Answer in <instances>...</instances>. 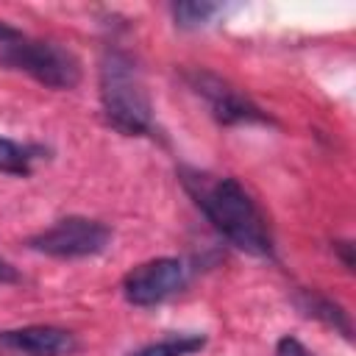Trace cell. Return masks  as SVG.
<instances>
[{
	"mask_svg": "<svg viewBox=\"0 0 356 356\" xmlns=\"http://www.w3.org/2000/svg\"><path fill=\"white\" fill-rule=\"evenodd\" d=\"M184 186L195 197L197 209L206 214V220L239 250L250 256L270 259L273 256V234L267 225V217L256 206V200L245 192V186L231 178H214L206 172H189L184 170Z\"/></svg>",
	"mask_w": 356,
	"mask_h": 356,
	"instance_id": "1",
	"label": "cell"
},
{
	"mask_svg": "<svg viewBox=\"0 0 356 356\" xmlns=\"http://www.w3.org/2000/svg\"><path fill=\"white\" fill-rule=\"evenodd\" d=\"M100 103L108 125L120 134L139 136L153 128V108L139 67L120 47H106L100 58Z\"/></svg>",
	"mask_w": 356,
	"mask_h": 356,
	"instance_id": "2",
	"label": "cell"
},
{
	"mask_svg": "<svg viewBox=\"0 0 356 356\" xmlns=\"http://www.w3.org/2000/svg\"><path fill=\"white\" fill-rule=\"evenodd\" d=\"M0 64L31 75L33 81H39L50 89H75L81 81L78 58L67 47H61L56 42H44V39L19 36V39L3 44Z\"/></svg>",
	"mask_w": 356,
	"mask_h": 356,
	"instance_id": "3",
	"label": "cell"
},
{
	"mask_svg": "<svg viewBox=\"0 0 356 356\" xmlns=\"http://www.w3.org/2000/svg\"><path fill=\"white\" fill-rule=\"evenodd\" d=\"M111 242V228L100 220L89 217H64L56 225L44 228L42 234L31 236L28 245L44 256L56 259H83V256H97L108 248Z\"/></svg>",
	"mask_w": 356,
	"mask_h": 356,
	"instance_id": "4",
	"label": "cell"
},
{
	"mask_svg": "<svg viewBox=\"0 0 356 356\" xmlns=\"http://www.w3.org/2000/svg\"><path fill=\"white\" fill-rule=\"evenodd\" d=\"M186 83L192 86V92L197 97L206 100L211 117L222 125H242V122H270V117L250 103L248 95H242L234 83H228L225 78L209 72V70H189L186 72Z\"/></svg>",
	"mask_w": 356,
	"mask_h": 356,
	"instance_id": "5",
	"label": "cell"
},
{
	"mask_svg": "<svg viewBox=\"0 0 356 356\" xmlns=\"http://www.w3.org/2000/svg\"><path fill=\"white\" fill-rule=\"evenodd\" d=\"M186 284V267L181 259L161 256L134 267L122 278V295L134 306H156L172 298Z\"/></svg>",
	"mask_w": 356,
	"mask_h": 356,
	"instance_id": "6",
	"label": "cell"
},
{
	"mask_svg": "<svg viewBox=\"0 0 356 356\" xmlns=\"http://www.w3.org/2000/svg\"><path fill=\"white\" fill-rule=\"evenodd\" d=\"M0 348L22 356H67L75 350V337L56 325H25L0 331Z\"/></svg>",
	"mask_w": 356,
	"mask_h": 356,
	"instance_id": "7",
	"label": "cell"
},
{
	"mask_svg": "<svg viewBox=\"0 0 356 356\" xmlns=\"http://www.w3.org/2000/svg\"><path fill=\"white\" fill-rule=\"evenodd\" d=\"M206 345V337L203 334H170L159 342H150L128 356H189L195 350H200Z\"/></svg>",
	"mask_w": 356,
	"mask_h": 356,
	"instance_id": "8",
	"label": "cell"
},
{
	"mask_svg": "<svg viewBox=\"0 0 356 356\" xmlns=\"http://www.w3.org/2000/svg\"><path fill=\"white\" fill-rule=\"evenodd\" d=\"M36 153H39V147H28V145H19L8 136H0V172L28 178Z\"/></svg>",
	"mask_w": 356,
	"mask_h": 356,
	"instance_id": "9",
	"label": "cell"
},
{
	"mask_svg": "<svg viewBox=\"0 0 356 356\" xmlns=\"http://www.w3.org/2000/svg\"><path fill=\"white\" fill-rule=\"evenodd\" d=\"M298 303H300V309H303L309 317H317V320H323V323L339 328L345 337H350V320H348V314H345L337 303H331V300H325V298H320V295H314V292H300V295H298Z\"/></svg>",
	"mask_w": 356,
	"mask_h": 356,
	"instance_id": "10",
	"label": "cell"
},
{
	"mask_svg": "<svg viewBox=\"0 0 356 356\" xmlns=\"http://www.w3.org/2000/svg\"><path fill=\"white\" fill-rule=\"evenodd\" d=\"M220 11L217 3H206V0H184V3H175L172 6V19L178 28H203L214 14Z\"/></svg>",
	"mask_w": 356,
	"mask_h": 356,
	"instance_id": "11",
	"label": "cell"
},
{
	"mask_svg": "<svg viewBox=\"0 0 356 356\" xmlns=\"http://www.w3.org/2000/svg\"><path fill=\"white\" fill-rule=\"evenodd\" d=\"M275 356H312L306 350V345L295 337H281L278 345H275Z\"/></svg>",
	"mask_w": 356,
	"mask_h": 356,
	"instance_id": "12",
	"label": "cell"
},
{
	"mask_svg": "<svg viewBox=\"0 0 356 356\" xmlns=\"http://www.w3.org/2000/svg\"><path fill=\"white\" fill-rule=\"evenodd\" d=\"M334 250L342 256L345 267H348V270H353V245H350V242H334Z\"/></svg>",
	"mask_w": 356,
	"mask_h": 356,
	"instance_id": "13",
	"label": "cell"
},
{
	"mask_svg": "<svg viewBox=\"0 0 356 356\" xmlns=\"http://www.w3.org/2000/svg\"><path fill=\"white\" fill-rule=\"evenodd\" d=\"M19 36H22V33H19L14 25H8V22L0 19V47L8 44V42H14V39H19Z\"/></svg>",
	"mask_w": 356,
	"mask_h": 356,
	"instance_id": "14",
	"label": "cell"
},
{
	"mask_svg": "<svg viewBox=\"0 0 356 356\" xmlns=\"http://www.w3.org/2000/svg\"><path fill=\"white\" fill-rule=\"evenodd\" d=\"M0 281H17V273L11 270V264L0 261Z\"/></svg>",
	"mask_w": 356,
	"mask_h": 356,
	"instance_id": "15",
	"label": "cell"
}]
</instances>
